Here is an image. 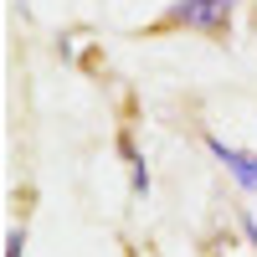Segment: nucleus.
Returning a JSON list of instances; mask_svg holds the SVG:
<instances>
[{
  "label": "nucleus",
  "instance_id": "nucleus-1",
  "mask_svg": "<svg viewBox=\"0 0 257 257\" xmlns=\"http://www.w3.org/2000/svg\"><path fill=\"white\" fill-rule=\"evenodd\" d=\"M231 11H237V0H175V6L160 16V26H155V31H170V26H196V31L221 36V31L231 26Z\"/></svg>",
  "mask_w": 257,
  "mask_h": 257
},
{
  "label": "nucleus",
  "instance_id": "nucleus-2",
  "mask_svg": "<svg viewBox=\"0 0 257 257\" xmlns=\"http://www.w3.org/2000/svg\"><path fill=\"white\" fill-rule=\"evenodd\" d=\"M206 149L216 155L226 170H231V180H237L242 190H257V155H247V149H231V144H221L216 134H206Z\"/></svg>",
  "mask_w": 257,
  "mask_h": 257
},
{
  "label": "nucleus",
  "instance_id": "nucleus-3",
  "mask_svg": "<svg viewBox=\"0 0 257 257\" xmlns=\"http://www.w3.org/2000/svg\"><path fill=\"white\" fill-rule=\"evenodd\" d=\"M118 155H123V165H128V175H134V196H149V170H144V155L134 149L128 134H118Z\"/></svg>",
  "mask_w": 257,
  "mask_h": 257
},
{
  "label": "nucleus",
  "instance_id": "nucleus-4",
  "mask_svg": "<svg viewBox=\"0 0 257 257\" xmlns=\"http://www.w3.org/2000/svg\"><path fill=\"white\" fill-rule=\"evenodd\" d=\"M21 252H26V231H21V226H16V231H11V237H6V257H21Z\"/></svg>",
  "mask_w": 257,
  "mask_h": 257
},
{
  "label": "nucleus",
  "instance_id": "nucleus-5",
  "mask_svg": "<svg viewBox=\"0 0 257 257\" xmlns=\"http://www.w3.org/2000/svg\"><path fill=\"white\" fill-rule=\"evenodd\" d=\"M242 231H247V237H252V247H257V221H252V216H242Z\"/></svg>",
  "mask_w": 257,
  "mask_h": 257
}]
</instances>
